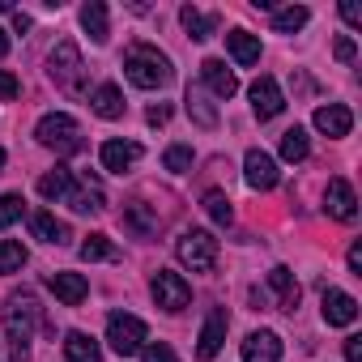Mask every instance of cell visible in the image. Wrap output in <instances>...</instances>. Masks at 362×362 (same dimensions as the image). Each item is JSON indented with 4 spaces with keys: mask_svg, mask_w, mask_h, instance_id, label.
I'll list each match as a JSON object with an SVG mask.
<instances>
[{
    "mask_svg": "<svg viewBox=\"0 0 362 362\" xmlns=\"http://www.w3.org/2000/svg\"><path fill=\"white\" fill-rule=\"evenodd\" d=\"M35 324H39V298L30 290L9 294V303H5V332H9V345H13V362H26L30 358Z\"/></svg>",
    "mask_w": 362,
    "mask_h": 362,
    "instance_id": "6da1fadb",
    "label": "cell"
},
{
    "mask_svg": "<svg viewBox=\"0 0 362 362\" xmlns=\"http://www.w3.org/2000/svg\"><path fill=\"white\" fill-rule=\"evenodd\" d=\"M124 73H128V81H132L136 90H162V86L170 81V60H166L158 47L136 43V47L124 56Z\"/></svg>",
    "mask_w": 362,
    "mask_h": 362,
    "instance_id": "7a4b0ae2",
    "label": "cell"
},
{
    "mask_svg": "<svg viewBox=\"0 0 362 362\" xmlns=\"http://www.w3.org/2000/svg\"><path fill=\"white\" fill-rule=\"evenodd\" d=\"M175 256H179V264L192 269V273H214V264H218V239L209 230H184L179 243H175Z\"/></svg>",
    "mask_w": 362,
    "mask_h": 362,
    "instance_id": "3957f363",
    "label": "cell"
},
{
    "mask_svg": "<svg viewBox=\"0 0 362 362\" xmlns=\"http://www.w3.org/2000/svg\"><path fill=\"white\" fill-rule=\"evenodd\" d=\"M35 136H39V145H47V149H56V153H77V149H81V128H77V119L64 115V111L43 115L39 128H35Z\"/></svg>",
    "mask_w": 362,
    "mask_h": 362,
    "instance_id": "277c9868",
    "label": "cell"
},
{
    "mask_svg": "<svg viewBox=\"0 0 362 362\" xmlns=\"http://www.w3.org/2000/svg\"><path fill=\"white\" fill-rule=\"evenodd\" d=\"M107 341H111V349H115L119 358H128V354H141V349H145L149 328H145V320H136V315H128V311H115V315L107 320Z\"/></svg>",
    "mask_w": 362,
    "mask_h": 362,
    "instance_id": "5b68a950",
    "label": "cell"
},
{
    "mask_svg": "<svg viewBox=\"0 0 362 362\" xmlns=\"http://www.w3.org/2000/svg\"><path fill=\"white\" fill-rule=\"evenodd\" d=\"M81 52H77V43H56V52L47 56V73H52V81L56 86H64V90H77L81 86Z\"/></svg>",
    "mask_w": 362,
    "mask_h": 362,
    "instance_id": "8992f818",
    "label": "cell"
},
{
    "mask_svg": "<svg viewBox=\"0 0 362 362\" xmlns=\"http://www.w3.org/2000/svg\"><path fill=\"white\" fill-rule=\"evenodd\" d=\"M153 303L162 307V311H184L188 303H192V286L179 277V273H166V269H158L153 273Z\"/></svg>",
    "mask_w": 362,
    "mask_h": 362,
    "instance_id": "52a82bcc",
    "label": "cell"
},
{
    "mask_svg": "<svg viewBox=\"0 0 362 362\" xmlns=\"http://www.w3.org/2000/svg\"><path fill=\"white\" fill-rule=\"evenodd\" d=\"M243 179H247V188H256V192L277 188V179H281L277 158L264 153V149H247V158H243Z\"/></svg>",
    "mask_w": 362,
    "mask_h": 362,
    "instance_id": "ba28073f",
    "label": "cell"
},
{
    "mask_svg": "<svg viewBox=\"0 0 362 362\" xmlns=\"http://www.w3.org/2000/svg\"><path fill=\"white\" fill-rule=\"evenodd\" d=\"M247 94H252V111H256L260 119H277V115L286 111V98H281V86H277L273 77H256Z\"/></svg>",
    "mask_w": 362,
    "mask_h": 362,
    "instance_id": "9c48e42d",
    "label": "cell"
},
{
    "mask_svg": "<svg viewBox=\"0 0 362 362\" xmlns=\"http://www.w3.org/2000/svg\"><path fill=\"white\" fill-rule=\"evenodd\" d=\"M226 328H230L226 307H214V311H209V320H205V328H201L197 354H201V358H218V354H222V345H226Z\"/></svg>",
    "mask_w": 362,
    "mask_h": 362,
    "instance_id": "30bf717a",
    "label": "cell"
},
{
    "mask_svg": "<svg viewBox=\"0 0 362 362\" xmlns=\"http://www.w3.org/2000/svg\"><path fill=\"white\" fill-rule=\"evenodd\" d=\"M324 209H328L337 222H354V218H358V197H354V188H349V179H328Z\"/></svg>",
    "mask_w": 362,
    "mask_h": 362,
    "instance_id": "8fae6325",
    "label": "cell"
},
{
    "mask_svg": "<svg viewBox=\"0 0 362 362\" xmlns=\"http://www.w3.org/2000/svg\"><path fill=\"white\" fill-rule=\"evenodd\" d=\"M358 320V298L345 290H324V324L332 328H349Z\"/></svg>",
    "mask_w": 362,
    "mask_h": 362,
    "instance_id": "7c38bea8",
    "label": "cell"
},
{
    "mask_svg": "<svg viewBox=\"0 0 362 362\" xmlns=\"http://www.w3.org/2000/svg\"><path fill=\"white\" fill-rule=\"evenodd\" d=\"M243 362H281V337L260 328L243 341Z\"/></svg>",
    "mask_w": 362,
    "mask_h": 362,
    "instance_id": "4fadbf2b",
    "label": "cell"
},
{
    "mask_svg": "<svg viewBox=\"0 0 362 362\" xmlns=\"http://www.w3.org/2000/svg\"><path fill=\"white\" fill-rule=\"evenodd\" d=\"M47 286H52V294H56L64 307H77V303H86V294H90V281H86L81 273H52Z\"/></svg>",
    "mask_w": 362,
    "mask_h": 362,
    "instance_id": "5bb4252c",
    "label": "cell"
},
{
    "mask_svg": "<svg viewBox=\"0 0 362 362\" xmlns=\"http://www.w3.org/2000/svg\"><path fill=\"white\" fill-rule=\"evenodd\" d=\"M201 81H205L218 98H230V94L239 90V77L226 69V60H205V64H201Z\"/></svg>",
    "mask_w": 362,
    "mask_h": 362,
    "instance_id": "9a60e30c",
    "label": "cell"
},
{
    "mask_svg": "<svg viewBox=\"0 0 362 362\" xmlns=\"http://www.w3.org/2000/svg\"><path fill=\"white\" fill-rule=\"evenodd\" d=\"M315 128H320L324 136H349V128H354V115H349V107H341V103H328V107H320V111H315Z\"/></svg>",
    "mask_w": 362,
    "mask_h": 362,
    "instance_id": "2e32d148",
    "label": "cell"
},
{
    "mask_svg": "<svg viewBox=\"0 0 362 362\" xmlns=\"http://www.w3.org/2000/svg\"><path fill=\"white\" fill-rule=\"evenodd\" d=\"M269 286H273V294H277V307H281V311H294V307H298L303 290H298V281H294V273H290L286 264L269 269Z\"/></svg>",
    "mask_w": 362,
    "mask_h": 362,
    "instance_id": "e0dca14e",
    "label": "cell"
},
{
    "mask_svg": "<svg viewBox=\"0 0 362 362\" xmlns=\"http://www.w3.org/2000/svg\"><path fill=\"white\" fill-rule=\"evenodd\" d=\"M98 158H103V166H107V170L124 175V170L141 158V145H132V141H107V145L98 149Z\"/></svg>",
    "mask_w": 362,
    "mask_h": 362,
    "instance_id": "ac0fdd59",
    "label": "cell"
},
{
    "mask_svg": "<svg viewBox=\"0 0 362 362\" xmlns=\"http://www.w3.org/2000/svg\"><path fill=\"white\" fill-rule=\"evenodd\" d=\"M90 107H94V115H103V119H119V115H124V94H119V86L103 81V86L90 94Z\"/></svg>",
    "mask_w": 362,
    "mask_h": 362,
    "instance_id": "d6986e66",
    "label": "cell"
},
{
    "mask_svg": "<svg viewBox=\"0 0 362 362\" xmlns=\"http://www.w3.org/2000/svg\"><path fill=\"white\" fill-rule=\"evenodd\" d=\"M64 362H103V349L90 332H69L64 337Z\"/></svg>",
    "mask_w": 362,
    "mask_h": 362,
    "instance_id": "ffe728a7",
    "label": "cell"
},
{
    "mask_svg": "<svg viewBox=\"0 0 362 362\" xmlns=\"http://www.w3.org/2000/svg\"><path fill=\"white\" fill-rule=\"evenodd\" d=\"M81 26H86V35H90L98 47L111 39V26H107V5H103V0H90V5H81Z\"/></svg>",
    "mask_w": 362,
    "mask_h": 362,
    "instance_id": "44dd1931",
    "label": "cell"
},
{
    "mask_svg": "<svg viewBox=\"0 0 362 362\" xmlns=\"http://www.w3.org/2000/svg\"><path fill=\"white\" fill-rule=\"evenodd\" d=\"M179 22H184V30L192 39H214L218 35V13H201L197 5H184L179 9Z\"/></svg>",
    "mask_w": 362,
    "mask_h": 362,
    "instance_id": "7402d4cb",
    "label": "cell"
},
{
    "mask_svg": "<svg viewBox=\"0 0 362 362\" xmlns=\"http://www.w3.org/2000/svg\"><path fill=\"white\" fill-rule=\"evenodd\" d=\"M69 205H73L77 214H103V209H107V197H103V188H98V179H86L81 188H73V192H69Z\"/></svg>",
    "mask_w": 362,
    "mask_h": 362,
    "instance_id": "603a6c76",
    "label": "cell"
},
{
    "mask_svg": "<svg viewBox=\"0 0 362 362\" xmlns=\"http://www.w3.org/2000/svg\"><path fill=\"white\" fill-rule=\"evenodd\" d=\"M69 192H73V175L64 166H56V170H47L39 179V197L43 201H69Z\"/></svg>",
    "mask_w": 362,
    "mask_h": 362,
    "instance_id": "cb8c5ba5",
    "label": "cell"
},
{
    "mask_svg": "<svg viewBox=\"0 0 362 362\" xmlns=\"http://www.w3.org/2000/svg\"><path fill=\"white\" fill-rule=\"evenodd\" d=\"M30 230H35V239L52 243V247L69 243V226H64L60 218H52V214H35V218H30Z\"/></svg>",
    "mask_w": 362,
    "mask_h": 362,
    "instance_id": "d4e9b609",
    "label": "cell"
},
{
    "mask_svg": "<svg viewBox=\"0 0 362 362\" xmlns=\"http://www.w3.org/2000/svg\"><path fill=\"white\" fill-rule=\"evenodd\" d=\"M226 47H230V56H235L239 64H256V60H260V39L247 35V30H230V35H226Z\"/></svg>",
    "mask_w": 362,
    "mask_h": 362,
    "instance_id": "484cf974",
    "label": "cell"
},
{
    "mask_svg": "<svg viewBox=\"0 0 362 362\" xmlns=\"http://www.w3.org/2000/svg\"><path fill=\"white\" fill-rule=\"evenodd\" d=\"M188 115L201 124V128H218V111H214V103H205V90L201 86H188Z\"/></svg>",
    "mask_w": 362,
    "mask_h": 362,
    "instance_id": "4316f807",
    "label": "cell"
},
{
    "mask_svg": "<svg viewBox=\"0 0 362 362\" xmlns=\"http://www.w3.org/2000/svg\"><path fill=\"white\" fill-rule=\"evenodd\" d=\"M307 9L303 5H290V9H273V30L277 35H294V30H303L307 26Z\"/></svg>",
    "mask_w": 362,
    "mask_h": 362,
    "instance_id": "83f0119b",
    "label": "cell"
},
{
    "mask_svg": "<svg viewBox=\"0 0 362 362\" xmlns=\"http://www.w3.org/2000/svg\"><path fill=\"white\" fill-rule=\"evenodd\" d=\"M307 153H311V141H307V132H303V128L281 132V158H286V162H303Z\"/></svg>",
    "mask_w": 362,
    "mask_h": 362,
    "instance_id": "f1b7e54d",
    "label": "cell"
},
{
    "mask_svg": "<svg viewBox=\"0 0 362 362\" xmlns=\"http://www.w3.org/2000/svg\"><path fill=\"white\" fill-rule=\"evenodd\" d=\"M77 252H81V260H86V264H94V260H115V256H119V252H115V243H111L107 235H90Z\"/></svg>",
    "mask_w": 362,
    "mask_h": 362,
    "instance_id": "f546056e",
    "label": "cell"
},
{
    "mask_svg": "<svg viewBox=\"0 0 362 362\" xmlns=\"http://www.w3.org/2000/svg\"><path fill=\"white\" fill-rule=\"evenodd\" d=\"M205 209H209V218H214L218 226H230V222H235L230 197H226V192H218V188H214V192H205Z\"/></svg>",
    "mask_w": 362,
    "mask_h": 362,
    "instance_id": "4dcf8cb0",
    "label": "cell"
},
{
    "mask_svg": "<svg viewBox=\"0 0 362 362\" xmlns=\"http://www.w3.org/2000/svg\"><path fill=\"white\" fill-rule=\"evenodd\" d=\"M26 264V247L13 239H0V273H18Z\"/></svg>",
    "mask_w": 362,
    "mask_h": 362,
    "instance_id": "1f68e13d",
    "label": "cell"
},
{
    "mask_svg": "<svg viewBox=\"0 0 362 362\" xmlns=\"http://www.w3.org/2000/svg\"><path fill=\"white\" fill-rule=\"evenodd\" d=\"M162 166H166V170H175V175L192 170V149H188V145H170V149L162 153Z\"/></svg>",
    "mask_w": 362,
    "mask_h": 362,
    "instance_id": "d6a6232c",
    "label": "cell"
},
{
    "mask_svg": "<svg viewBox=\"0 0 362 362\" xmlns=\"http://www.w3.org/2000/svg\"><path fill=\"white\" fill-rule=\"evenodd\" d=\"M124 222H128V230H136V235H149V230L158 226V218H153L145 205H132V209L124 214Z\"/></svg>",
    "mask_w": 362,
    "mask_h": 362,
    "instance_id": "836d02e7",
    "label": "cell"
},
{
    "mask_svg": "<svg viewBox=\"0 0 362 362\" xmlns=\"http://www.w3.org/2000/svg\"><path fill=\"white\" fill-rule=\"evenodd\" d=\"M22 218V197H0V230Z\"/></svg>",
    "mask_w": 362,
    "mask_h": 362,
    "instance_id": "e575fe53",
    "label": "cell"
},
{
    "mask_svg": "<svg viewBox=\"0 0 362 362\" xmlns=\"http://www.w3.org/2000/svg\"><path fill=\"white\" fill-rule=\"evenodd\" d=\"M141 362H179V358H175V349L166 341H153V345L141 349Z\"/></svg>",
    "mask_w": 362,
    "mask_h": 362,
    "instance_id": "d590c367",
    "label": "cell"
},
{
    "mask_svg": "<svg viewBox=\"0 0 362 362\" xmlns=\"http://www.w3.org/2000/svg\"><path fill=\"white\" fill-rule=\"evenodd\" d=\"M22 94V81L9 73V69H0V103H13Z\"/></svg>",
    "mask_w": 362,
    "mask_h": 362,
    "instance_id": "8d00e7d4",
    "label": "cell"
},
{
    "mask_svg": "<svg viewBox=\"0 0 362 362\" xmlns=\"http://www.w3.org/2000/svg\"><path fill=\"white\" fill-rule=\"evenodd\" d=\"M332 52H337V60H341V64H349V60L358 56V47H354V39H345V35L337 39V47H332Z\"/></svg>",
    "mask_w": 362,
    "mask_h": 362,
    "instance_id": "74e56055",
    "label": "cell"
},
{
    "mask_svg": "<svg viewBox=\"0 0 362 362\" xmlns=\"http://www.w3.org/2000/svg\"><path fill=\"white\" fill-rule=\"evenodd\" d=\"M145 119H149L153 128H162V124L170 119V107H166V103H158V107H149V111H145Z\"/></svg>",
    "mask_w": 362,
    "mask_h": 362,
    "instance_id": "f35d334b",
    "label": "cell"
},
{
    "mask_svg": "<svg viewBox=\"0 0 362 362\" xmlns=\"http://www.w3.org/2000/svg\"><path fill=\"white\" fill-rule=\"evenodd\" d=\"M341 18H345L349 26H362V5H354V0H345V5H341Z\"/></svg>",
    "mask_w": 362,
    "mask_h": 362,
    "instance_id": "ab89813d",
    "label": "cell"
},
{
    "mask_svg": "<svg viewBox=\"0 0 362 362\" xmlns=\"http://www.w3.org/2000/svg\"><path fill=\"white\" fill-rule=\"evenodd\" d=\"M345 362H362V337H349L345 341Z\"/></svg>",
    "mask_w": 362,
    "mask_h": 362,
    "instance_id": "60d3db41",
    "label": "cell"
},
{
    "mask_svg": "<svg viewBox=\"0 0 362 362\" xmlns=\"http://www.w3.org/2000/svg\"><path fill=\"white\" fill-rule=\"evenodd\" d=\"M349 269L362 277V243H354V247H349Z\"/></svg>",
    "mask_w": 362,
    "mask_h": 362,
    "instance_id": "b9f144b4",
    "label": "cell"
},
{
    "mask_svg": "<svg viewBox=\"0 0 362 362\" xmlns=\"http://www.w3.org/2000/svg\"><path fill=\"white\" fill-rule=\"evenodd\" d=\"M13 30H30V18L26 13H13Z\"/></svg>",
    "mask_w": 362,
    "mask_h": 362,
    "instance_id": "7bdbcfd3",
    "label": "cell"
},
{
    "mask_svg": "<svg viewBox=\"0 0 362 362\" xmlns=\"http://www.w3.org/2000/svg\"><path fill=\"white\" fill-rule=\"evenodd\" d=\"M9 56V39H5V30H0V60Z\"/></svg>",
    "mask_w": 362,
    "mask_h": 362,
    "instance_id": "ee69618b",
    "label": "cell"
},
{
    "mask_svg": "<svg viewBox=\"0 0 362 362\" xmlns=\"http://www.w3.org/2000/svg\"><path fill=\"white\" fill-rule=\"evenodd\" d=\"M0 166H5V149H0Z\"/></svg>",
    "mask_w": 362,
    "mask_h": 362,
    "instance_id": "f6af8a7d",
    "label": "cell"
}]
</instances>
